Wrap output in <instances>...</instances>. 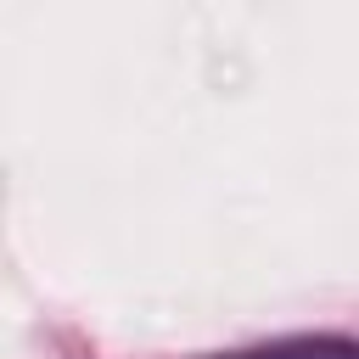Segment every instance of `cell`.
Here are the masks:
<instances>
[{
	"instance_id": "cell-1",
	"label": "cell",
	"mask_w": 359,
	"mask_h": 359,
	"mask_svg": "<svg viewBox=\"0 0 359 359\" xmlns=\"http://www.w3.org/2000/svg\"><path fill=\"white\" fill-rule=\"evenodd\" d=\"M208 359H359V348H353V337H280V342L208 353Z\"/></svg>"
}]
</instances>
